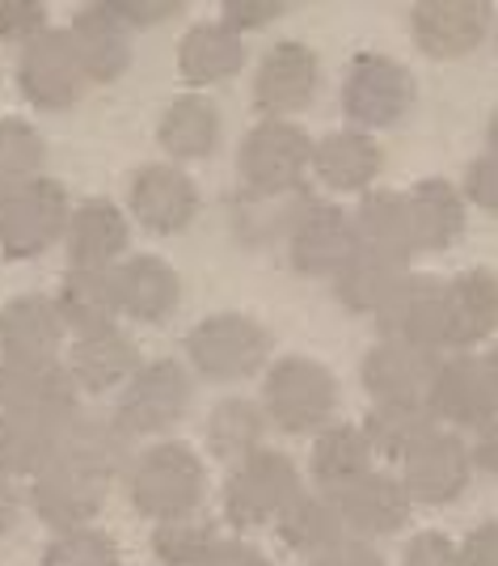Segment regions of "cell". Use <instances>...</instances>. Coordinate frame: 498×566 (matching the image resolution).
I'll return each instance as SVG.
<instances>
[{"label":"cell","mask_w":498,"mask_h":566,"mask_svg":"<svg viewBox=\"0 0 498 566\" xmlns=\"http://www.w3.org/2000/svg\"><path fill=\"white\" fill-rule=\"evenodd\" d=\"M418 102L414 72L384 51H356L342 76V115L359 132H389L398 127Z\"/></svg>","instance_id":"4"},{"label":"cell","mask_w":498,"mask_h":566,"mask_svg":"<svg viewBox=\"0 0 498 566\" xmlns=\"http://www.w3.org/2000/svg\"><path fill=\"white\" fill-rule=\"evenodd\" d=\"M199 566H271V563H266V554H262V549H254V545L220 542L212 554H208V563H199Z\"/></svg>","instance_id":"50"},{"label":"cell","mask_w":498,"mask_h":566,"mask_svg":"<svg viewBox=\"0 0 498 566\" xmlns=\"http://www.w3.org/2000/svg\"><path fill=\"white\" fill-rule=\"evenodd\" d=\"M241 69H245V34H237L224 18L190 25L182 48H178V72L190 90L229 81Z\"/></svg>","instance_id":"29"},{"label":"cell","mask_w":498,"mask_h":566,"mask_svg":"<svg viewBox=\"0 0 498 566\" xmlns=\"http://www.w3.org/2000/svg\"><path fill=\"white\" fill-rule=\"evenodd\" d=\"M72 220L68 190L51 178H34L9 195L4 212H0V250L4 259H34L51 250L55 241H64Z\"/></svg>","instance_id":"8"},{"label":"cell","mask_w":498,"mask_h":566,"mask_svg":"<svg viewBox=\"0 0 498 566\" xmlns=\"http://www.w3.org/2000/svg\"><path fill=\"white\" fill-rule=\"evenodd\" d=\"M460 566H498V520H481L460 542Z\"/></svg>","instance_id":"49"},{"label":"cell","mask_w":498,"mask_h":566,"mask_svg":"<svg viewBox=\"0 0 498 566\" xmlns=\"http://www.w3.org/2000/svg\"><path fill=\"white\" fill-rule=\"evenodd\" d=\"M363 436L377 457L402 465L405 452L414 449L427 431H435V415L427 401H372V410L363 415Z\"/></svg>","instance_id":"34"},{"label":"cell","mask_w":498,"mask_h":566,"mask_svg":"<svg viewBox=\"0 0 498 566\" xmlns=\"http://www.w3.org/2000/svg\"><path fill=\"white\" fill-rule=\"evenodd\" d=\"M309 566H384L380 558V549L372 542H363V537H338L333 545H326L321 554H312Z\"/></svg>","instance_id":"46"},{"label":"cell","mask_w":498,"mask_h":566,"mask_svg":"<svg viewBox=\"0 0 498 566\" xmlns=\"http://www.w3.org/2000/svg\"><path fill=\"white\" fill-rule=\"evenodd\" d=\"M43 566H119V545L94 524L68 528L43 549Z\"/></svg>","instance_id":"42"},{"label":"cell","mask_w":498,"mask_h":566,"mask_svg":"<svg viewBox=\"0 0 498 566\" xmlns=\"http://www.w3.org/2000/svg\"><path fill=\"white\" fill-rule=\"evenodd\" d=\"M127 245H131L127 216L110 199H85L72 208L68 233H64L68 266H89V271L119 266L127 259Z\"/></svg>","instance_id":"26"},{"label":"cell","mask_w":498,"mask_h":566,"mask_svg":"<svg viewBox=\"0 0 498 566\" xmlns=\"http://www.w3.org/2000/svg\"><path fill=\"white\" fill-rule=\"evenodd\" d=\"M127 203H131V216L140 220L148 233L173 237L199 216V190H194V182L178 166L157 161V166H144L131 178Z\"/></svg>","instance_id":"20"},{"label":"cell","mask_w":498,"mask_h":566,"mask_svg":"<svg viewBox=\"0 0 498 566\" xmlns=\"http://www.w3.org/2000/svg\"><path fill=\"white\" fill-rule=\"evenodd\" d=\"M262 410L287 436H317L338 415V380L309 355H279L262 380Z\"/></svg>","instance_id":"1"},{"label":"cell","mask_w":498,"mask_h":566,"mask_svg":"<svg viewBox=\"0 0 498 566\" xmlns=\"http://www.w3.org/2000/svg\"><path fill=\"white\" fill-rule=\"evenodd\" d=\"M187 359L208 380H245L271 359V334L245 313H215L187 334Z\"/></svg>","instance_id":"6"},{"label":"cell","mask_w":498,"mask_h":566,"mask_svg":"<svg viewBox=\"0 0 498 566\" xmlns=\"http://www.w3.org/2000/svg\"><path fill=\"white\" fill-rule=\"evenodd\" d=\"M76 380L68 364L60 359H39V364H4L0 359V410L4 415H34V419H55L72 423L81 415L76 406Z\"/></svg>","instance_id":"15"},{"label":"cell","mask_w":498,"mask_h":566,"mask_svg":"<svg viewBox=\"0 0 498 566\" xmlns=\"http://www.w3.org/2000/svg\"><path fill=\"white\" fill-rule=\"evenodd\" d=\"M351 216H356L359 245L414 259V233H410L405 190H384V187L368 190V195H359V208Z\"/></svg>","instance_id":"37"},{"label":"cell","mask_w":498,"mask_h":566,"mask_svg":"<svg viewBox=\"0 0 498 566\" xmlns=\"http://www.w3.org/2000/svg\"><path fill=\"white\" fill-rule=\"evenodd\" d=\"M427 406L439 427L452 431H481L498 415V389L486 359L474 352H456L439 359V373L431 380Z\"/></svg>","instance_id":"10"},{"label":"cell","mask_w":498,"mask_h":566,"mask_svg":"<svg viewBox=\"0 0 498 566\" xmlns=\"http://www.w3.org/2000/svg\"><path fill=\"white\" fill-rule=\"evenodd\" d=\"M474 465L498 478V415L481 431H474Z\"/></svg>","instance_id":"51"},{"label":"cell","mask_w":498,"mask_h":566,"mask_svg":"<svg viewBox=\"0 0 498 566\" xmlns=\"http://www.w3.org/2000/svg\"><path fill=\"white\" fill-rule=\"evenodd\" d=\"M106 4H110V13H115L127 30L166 22L169 13H178V9H182L178 0H106Z\"/></svg>","instance_id":"48"},{"label":"cell","mask_w":498,"mask_h":566,"mask_svg":"<svg viewBox=\"0 0 498 566\" xmlns=\"http://www.w3.org/2000/svg\"><path fill=\"white\" fill-rule=\"evenodd\" d=\"M359 233L356 216L338 203H321L312 199L305 216L296 220V229L287 233V259L300 275H317V280H333L347 262L356 259Z\"/></svg>","instance_id":"14"},{"label":"cell","mask_w":498,"mask_h":566,"mask_svg":"<svg viewBox=\"0 0 498 566\" xmlns=\"http://www.w3.org/2000/svg\"><path fill=\"white\" fill-rule=\"evenodd\" d=\"M190 406V377L178 359H152L131 377V385L119 394L115 419L131 440L161 436L187 415Z\"/></svg>","instance_id":"11"},{"label":"cell","mask_w":498,"mask_h":566,"mask_svg":"<svg viewBox=\"0 0 498 566\" xmlns=\"http://www.w3.org/2000/svg\"><path fill=\"white\" fill-rule=\"evenodd\" d=\"M444 313H448V352H474L498 331V275L486 266H469L444 280Z\"/></svg>","instance_id":"22"},{"label":"cell","mask_w":498,"mask_h":566,"mask_svg":"<svg viewBox=\"0 0 498 566\" xmlns=\"http://www.w3.org/2000/svg\"><path fill=\"white\" fill-rule=\"evenodd\" d=\"M410 275H414V271H410V259L389 254V250H368V245H359L356 259L333 275V296L351 308V313H372V317H377L380 308L398 296V287H402Z\"/></svg>","instance_id":"28"},{"label":"cell","mask_w":498,"mask_h":566,"mask_svg":"<svg viewBox=\"0 0 498 566\" xmlns=\"http://www.w3.org/2000/svg\"><path fill=\"white\" fill-rule=\"evenodd\" d=\"M317 90H321V60L296 39L275 43L254 72V106L262 118H287L305 111Z\"/></svg>","instance_id":"16"},{"label":"cell","mask_w":498,"mask_h":566,"mask_svg":"<svg viewBox=\"0 0 498 566\" xmlns=\"http://www.w3.org/2000/svg\"><path fill=\"white\" fill-rule=\"evenodd\" d=\"M43 157H47V144L25 118H0V178L9 187L43 178Z\"/></svg>","instance_id":"41"},{"label":"cell","mask_w":498,"mask_h":566,"mask_svg":"<svg viewBox=\"0 0 498 566\" xmlns=\"http://www.w3.org/2000/svg\"><path fill=\"white\" fill-rule=\"evenodd\" d=\"M275 533H279V542H284L287 549L309 554L312 558V554H321V549L333 545L338 537H347V524L338 516L333 495H326V491H305V495L296 499L284 516H279Z\"/></svg>","instance_id":"38"},{"label":"cell","mask_w":498,"mask_h":566,"mask_svg":"<svg viewBox=\"0 0 498 566\" xmlns=\"http://www.w3.org/2000/svg\"><path fill=\"white\" fill-rule=\"evenodd\" d=\"M312 203L309 190H292V195H271V199H254V195H241L233 220H237V233L254 245H271L275 237H284L296 229V220L305 216V208Z\"/></svg>","instance_id":"39"},{"label":"cell","mask_w":498,"mask_h":566,"mask_svg":"<svg viewBox=\"0 0 498 566\" xmlns=\"http://www.w3.org/2000/svg\"><path fill=\"white\" fill-rule=\"evenodd\" d=\"M495 48H498V25H495Z\"/></svg>","instance_id":"56"},{"label":"cell","mask_w":498,"mask_h":566,"mask_svg":"<svg viewBox=\"0 0 498 566\" xmlns=\"http://www.w3.org/2000/svg\"><path fill=\"white\" fill-rule=\"evenodd\" d=\"M380 338L410 343L423 352H448V313H444V280L435 275H410L398 296L377 313Z\"/></svg>","instance_id":"17"},{"label":"cell","mask_w":498,"mask_h":566,"mask_svg":"<svg viewBox=\"0 0 498 566\" xmlns=\"http://www.w3.org/2000/svg\"><path fill=\"white\" fill-rule=\"evenodd\" d=\"M481 359H486V373H490V380H495V389H498V343L490 352H481Z\"/></svg>","instance_id":"54"},{"label":"cell","mask_w":498,"mask_h":566,"mask_svg":"<svg viewBox=\"0 0 498 566\" xmlns=\"http://www.w3.org/2000/svg\"><path fill=\"white\" fill-rule=\"evenodd\" d=\"M495 25V9L486 0H418L410 9L414 48L431 60H465L474 55Z\"/></svg>","instance_id":"12"},{"label":"cell","mask_w":498,"mask_h":566,"mask_svg":"<svg viewBox=\"0 0 498 566\" xmlns=\"http://www.w3.org/2000/svg\"><path fill=\"white\" fill-rule=\"evenodd\" d=\"M460 190L469 199V208H481V212L498 216V153H481L469 161L465 178H460Z\"/></svg>","instance_id":"44"},{"label":"cell","mask_w":498,"mask_h":566,"mask_svg":"<svg viewBox=\"0 0 498 566\" xmlns=\"http://www.w3.org/2000/svg\"><path fill=\"white\" fill-rule=\"evenodd\" d=\"M402 566H460V545L444 533H414L402 549Z\"/></svg>","instance_id":"45"},{"label":"cell","mask_w":498,"mask_h":566,"mask_svg":"<svg viewBox=\"0 0 498 566\" xmlns=\"http://www.w3.org/2000/svg\"><path fill=\"white\" fill-rule=\"evenodd\" d=\"M312 174V140L309 132L292 118H262L250 127L237 153L241 195L271 199L305 190V178Z\"/></svg>","instance_id":"3"},{"label":"cell","mask_w":498,"mask_h":566,"mask_svg":"<svg viewBox=\"0 0 498 566\" xmlns=\"http://www.w3.org/2000/svg\"><path fill=\"white\" fill-rule=\"evenodd\" d=\"M439 359L444 355L380 338L377 347L363 355L359 377H363V389L372 401H427L431 380L439 373Z\"/></svg>","instance_id":"21"},{"label":"cell","mask_w":498,"mask_h":566,"mask_svg":"<svg viewBox=\"0 0 498 566\" xmlns=\"http://www.w3.org/2000/svg\"><path fill=\"white\" fill-rule=\"evenodd\" d=\"M85 81H119L131 64V30L110 13V4H85L68 25Z\"/></svg>","instance_id":"27"},{"label":"cell","mask_w":498,"mask_h":566,"mask_svg":"<svg viewBox=\"0 0 498 566\" xmlns=\"http://www.w3.org/2000/svg\"><path fill=\"white\" fill-rule=\"evenodd\" d=\"M68 338V322L55 305V296L25 292L0 308V355L4 364H39L55 359Z\"/></svg>","instance_id":"19"},{"label":"cell","mask_w":498,"mask_h":566,"mask_svg":"<svg viewBox=\"0 0 498 566\" xmlns=\"http://www.w3.org/2000/svg\"><path fill=\"white\" fill-rule=\"evenodd\" d=\"M127 491L136 512L148 520H173L199 512V503L208 495V465L199 461V452L190 444H152L144 449L131 470H127Z\"/></svg>","instance_id":"2"},{"label":"cell","mask_w":498,"mask_h":566,"mask_svg":"<svg viewBox=\"0 0 498 566\" xmlns=\"http://www.w3.org/2000/svg\"><path fill=\"white\" fill-rule=\"evenodd\" d=\"M119 301L123 313L136 322H166L182 301V280L157 254H127L119 262Z\"/></svg>","instance_id":"31"},{"label":"cell","mask_w":498,"mask_h":566,"mask_svg":"<svg viewBox=\"0 0 498 566\" xmlns=\"http://www.w3.org/2000/svg\"><path fill=\"white\" fill-rule=\"evenodd\" d=\"M486 153H498V106L495 115H490V123H486Z\"/></svg>","instance_id":"53"},{"label":"cell","mask_w":498,"mask_h":566,"mask_svg":"<svg viewBox=\"0 0 498 566\" xmlns=\"http://www.w3.org/2000/svg\"><path fill=\"white\" fill-rule=\"evenodd\" d=\"M13 190H18V187H9V182L0 178V212H4V203H9V195H13Z\"/></svg>","instance_id":"55"},{"label":"cell","mask_w":498,"mask_h":566,"mask_svg":"<svg viewBox=\"0 0 498 566\" xmlns=\"http://www.w3.org/2000/svg\"><path fill=\"white\" fill-rule=\"evenodd\" d=\"M410 208V233H414V254H444L452 250L465 224H469V199L465 190L448 178H423L405 190Z\"/></svg>","instance_id":"23"},{"label":"cell","mask_w":498,"mask_h":566,"mask_svg":"<svg viewBox=\"0 0 498 566\" xmlns=\"http://www.w3.org/2000/svg\"><path fill=\"white\" fill-rule=\"evenodd\" d=\"M18 512H22V499H18V486L13 478L0 473V533H9L18 524Z\"/></svg>","instance_id":"52"},{"label":"cell","mask_w":498,"mask_h":566,"mask_svg":"<svg viewBox=\"0 0 498 566\" xmlns=\"http://www.w3.org/2000/svg\"><path fill=\"white\" fill-rule=\"evenodd\" d=\"M110 482H115V478H106L102 470H94L89 461L68 457V452H55V461H51L47 470L34 478V486H30L34 512L47 520L55 533L85 528V524L102 512Z\"/></svg>","instance_id":"9"},{"label":"cell","mask_w":498,"mask_h":566,"mask_svg":"<svg viewBox=\"0 0 498 566\" xmlns=\"http://www.w3.org/2000/svg\"><path fill=\"white\" fill-rule=\"evenodd\" d=\"M266 410H262V401H250V398H224L215 406L212 415H208V427H203V436H208V449H212L215 461H229V465H237L245 461L250 452L266 449L262 444V436H266Z\"/></svg>","instance_id":"36"},{"label":"cell","mask_w":498,"mask_h":566,"mask_svg":"<svg viewBox=\"0 0 498 566\" xmlns=\"http://www.w3.org/2000/svg\"><path fill=\"white\" fill-rule=\"evenodd\" d=\"M157 140L178 161L208 157L220 144V111H215V102H208L203 94H182L178 102H169V111L161 115V127H157Z\"/></svg>","instance_id":"35"},{"label":"cell","mask_w":498,"mask_h":566,"mask_svg":"<svg viewBox=\"0 0 498 566\" xmlns=\"http://www.w3.org/2000/svg\"><path fill=\"white\" fill-rule=\"evenodd\" d=\"M284 13H287L284 0H229V4H224V22L233 25L237 34H250V30L275 22V18H284Z\"/></svg>","instance_id":"47"},{"label":"cell","mask_w":498,"mask_h":566,"mask_svg":"<svg viewBox=\"0 0 498 566\" xmlns=\"http://www.w3.org/2000/svg\"><path fill=\"white\" fill-rule=\"evenodd\" d=\"M47 4L39 0H0V43H34L47 34Z\"/></svg>","instance_id":"43"},{"label":"cell","mask_w":498,"mask_h":566,"mask_svg":"<svg viewBox=\"0 0 498 566\" xmlns=\"http://www.w3.org/2000/svg\"><path fill=\"white\" fill-rule=\"evenodd\" d=\"M55 305H60V313H64V322H68L72 334H94V331L115 326V317L123 313L119 266H106V271L68 266Z\"/></svg>","instance_id":"32"},{"label":"cell","mask_w":498,"mask_h":566,"mask_svg":"<svg viewBox=\"0 0 498 566\" xmlns=\"http://www.w3.org/2000/svg\"><path fill=\"white\" fill-rule=\"evenodd\" d=\"M300 495H305V486H300V470L292 465V457L275 449H258L245 461H237L229 482H224V520L237 528L279 524V516Z\"/></svg>","instance_id":"5"},{"label":"cell","mask_w":498,"mask_h":566,"mask_svg":"<svg viewBox=\"0 0 498 566\" xmlns=\"http://www.w3.org/2000/svg\"><path fill=\"white\" fill-rule=\"evenodd\" d=\"M333 503H338V516L347 524V533L363 537V542L402 533L405 520H410V507H414L402 473H384V470L363 473L359 482L342 486L333 495Z\"/></svg>","instance_id":"18"},{"label":"cell","mask_w":498,"mask_h":566,"mask_svg":"<svg viewBox=\"0 0 498 566\" xmlns=\"http://www.w3.org/2000/svg\"><path fill=\"white\" fill-rule=\"evenodd\" d=\"M372 461H377V452H372V444H368L363 427L330 423L326 431L312 436V452H309L312 491L338 495L342 486H351V482H359L363 473L377 470Z\"/></svg>","instance_id":"30"},{"label":"cell","mask_w":498,"mask_h":566,"mask_svg":"<svg viewBox=\"0 0 498 566\" xmlns=\"http://www.w3.org/2000/svg\"><path fill=\"white\" fill-rule=\"evenodd\" d=\"M140 352L136 338L119 326H106L94 334H76L68 352V373L76 389L85 394H110V389H127L131 377L140 373Z\"/></svg>","instance_id":"24"},{"label":"cell","mask_w":498,"mask_h":566,"mask_svg":"<svg viewBox=\"0 0 498 566\" xmlns=\"http://www.w3.org/2000/svg\"><path fill=\"white\" fill-rule=\"evenodd\" d=\"M18 90L34 111H68L85 90V69L76 60L68 30H47L22 48Z\"/></svg>","instance_id":"13"},{"label":"cell","mask_w":498,"mask_h":566,"mask_svg":"<svg viewBox=\"0 0 498 566\" xmlns=\"http://www.w3.org/2000/svg\"><path fill=\"white\" fill-rule=\"evenodd\" d=\"M380 166L384 157L377 136L359 127H342L312 144V178L333 195H368L380 178Z\"/></svg>","instance_id":"25"},{"label":"cell","mask_w":498,"mask_h":566,"mask_svg":"<svg viewBox=\"0 0 498 566\" xmlns=\"http://www.w3.org/2000/svg\"><path fill=\"white\" fill-rule=\"evenodd\" d=\"M68 423L34 419V415H4L0 410V473L4 478H39L55 461Z\"/></svg>","instance_id":"33"},{"label":"cell","mask_w":498,"mask_h":566,"mask_svg":"<svg viewBox=\"0 0 498 566\" xmlns=\"http://www.w3.org/2000/svg\"><path fill=\"white\" fill-rule=\"evenodd\" d=\"M220 537H215V520L203 512H190V516L161 520L152 528V554L161 566H199L208 563Z\"/></svg>","instance_id":"40"},{"label":"cell","mask_w":498,"mask_h":566,"mask_svg":"<svg viewBox=\"0 0 498 566\" xmlns=\"http://www.w3.org/2000/svg\"><path fill=\"white\" fill-rule=\"evenodd\" d=\"M474 444L452 431V427H435L427 431L402 461V482L414 503L423 507H448L469 491L474 482Z\"/></svg>","instance_id":"7"}]
</instances>
